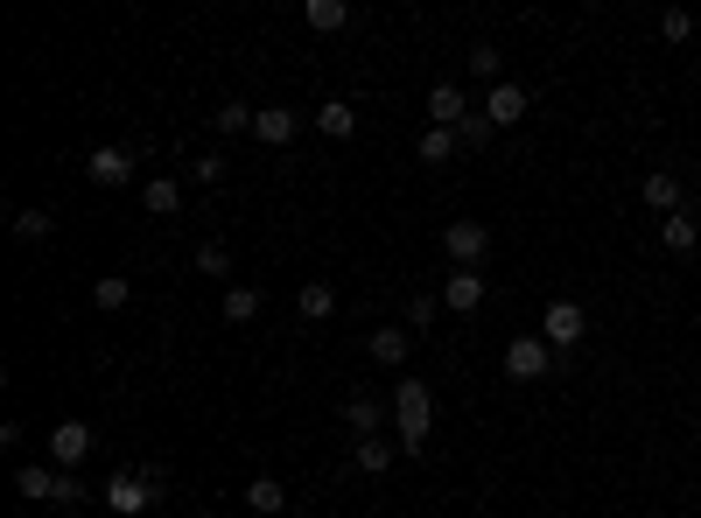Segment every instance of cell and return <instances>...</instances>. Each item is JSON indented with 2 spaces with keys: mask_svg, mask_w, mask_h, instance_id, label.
Segmentation results:
<instances>
[{
  "mask_svg": "<svg viewBox=\"0 0 701 518\" xmlns=\"http://www.w3.org/2000/svg\"><path fill=\"white\" fill-rule=\"evenodd\" d=\"M393 420H401V455H428V434H435V386L428 378H401L393 386Z\"/></svg>",
  "mask_w": 701,
  "mask_h": 518,
  "instance_id": "1",
  "label": "cell"
},
{
  "mask_svg": "<svg viewBox=\"0 0 701 518\" xmlns=\"http://www.w3.org/2000/svg\"><path fill=\"white\" fill-rule=\"evenodd\" d=\"M155 497H162V470H120V476L106 484V511H112V518H141Z\"/></svg>",
  "mask_w": 701,
  "mask_h": 518,
  "instance_id": "2",
  "label": "cell"
},
{
  "mask_svg": "<svg viewBox=\"0 0 701 518\" xmlns=\"http://www.w3.org/2000/svg\"><path fill=\"white\" fill-rule=\"evenodd\" d=\"M540 337L555 343V351H576L582 337H590V309H582V301H547V316H540Z\"/></svg>",
  "mask_w": 701,
  "mask_h": 518,
  "instance_id": "3",
  "label": "cell"
},
{
  "mask_svg": "<svg viewBox=\"0 0 701 518\" xmlns=\"http://www.w3.org/2000/svg\"><path fill=\"white\" fill-rule=\"evenodd\" d=\"M547 364H555V343H547V337H513V343H505V378H513V386L547 378Z\"/></svg>",
  "mask_w": 701,
  "mask_h": 518,
  "instance_id": "4",
  "label": "cell"
},
{
  "mask_svg": "<svg viewBox=\"0 0 701 518\" xmlns=\"http://www.w3.org/2000/svg\"><path fill=\"white\" fill-rule=\"evenodd\" d=\"M442 253L457 260V266H478V260L491 253V224H478V218H457V224L442 232Z\"/></svg>",
  "mask_w": 701,
  "mask_h": 518,
  "instance_id": "5",
  "label": "cell"
},
{
  "mask_svg": "<svg viewBox=\"0 0 701 518\" xmlns=\"http://www.w3.org/2000/svg\"><path fill=\"white\" fill-rule=\"evenodd\" d=\"M638 197H646V210H653V218H673V210H688V189H680V176H673V168H653V176L638 183Z\"/></svg>",
  "mask_w": 701,
  "mask_h": 518,
  "instance_id": "6",
  "label": "cell"
},
{
  "mask_svg": "<svg viewBox=\"0 0 701 518\" xmlns=\"http://www.w3.org/2000/svg\"><path fill=\"white\" fill-rule=\"evenodd\" d=\"M365 351H372V364L401 372V364L414 357V330H407V322H386V330H372V337H365Z\"/></svg>",
  "mask_w": 701,
  "mask_h": 518,
  "instance_id": "7",
  "label": "cell"
},
{
  "mask_svg": "<svg viewBox=\"0 0 701 518\" xmlns=\"http://www.w3.org/2000/svg\"><path fill=\"white\" fill-rule=\"evenodd\" d=\"M85 455H91V428H85V420H56V434H50V463H56V470H78Z\"/></svg>",
  "mask_w": 701,
  "mask_h": 518,
  "instance_id": "8",
  "label": "cell"
},
{
  "mask_svg": "<svg viewBox=\"0 0 701 518\" xmlns=\"http://www.w3.org/2000/svg\"><path fill=\"white\" fill-rule=\"evenodd\" d=\"M85 176L99 183V189H127V183H134V155H127V147H91Z\"/></svg>",
  "mask_w": 701,
  "mask_h": 518,
  "instance_id": "9",
  "label": "cell"
},
{
  "mask_svg": "<svg viewBox=\"0 0 701 518\" xmlns=\"http://www.w3.org/2000/svg\"><path fill=\"white\" fill-rule=\"evenodd\" d=\"M442 309H457V316L484 309V274H478V266H457V274L442 280Z\"/></svg>",
  "mask_w": 701,
  "mask_h": 518,
  "instance_id": "10",
  "label": "cell"
},
{
  "mask_svg": "<svg viewBox=\"0 0 701 518\" xmlns=\"http://www.w3.org/2000/svg\"><path fill=\"white\" fill-rule=\"evenodd\" d=\"M463 120H470V106H463V85L435 78V85H428V126H463Z\"/></svg>",
  "mask_w": 701,
  "mask_h": 518,
  "instance_id": "11",
  "label": "cell"
},
{
  "mask_svg": "<svg viewBox=\"0 0 701 518\" xmlns=\"http://www.w3.org/2000/svg\"><path fill=\"white\" fill-rule=\"evenodd\" d=\"M478 112H484L491 126H519V120H526V85H491Z\"/></svg>",
  "mask_w": 701,
  "mask_h": 518,
  "instance_id": "12",
  "label": "cell"
},
{
  "mask_svg": "<svg viewBox=\"0 0 701 518\" xmlns=\"http://www.w3.org/2000/svg\"><path fill=\"white\" fill-rule=\"evenodd\" d=\"M14 491H22L29 505H56V491H64V470H50V463H22V470H14Z\"/></svg>",
  "mask_w": 701,
  "mask_h": 518,
  "instance_id": "13",
  "label": "cell"
},
{
  "mask_svg": "<svg viewBox=\"0 0 701 518\" xmlns=\"http://www.w3.org/2000/svg\"><path fill=\"white\" fill-rule=\"evenodd\" d=\"M295 133H302V112H288V106H267V112L253 120V141H260V147H288Z\"/></svg>",
  "mask_w": 701,
  "mask_h": 518,
  "instance_id": "14",
  "label": "cell"
},
{
  "mask_svg": "<svg viewBox=\"0 0 701 518\" xmlns=\"http://www.w3.org/2000/svg\"><path fill=\"white\" fill-rule=\"evenodd\" d=\"M659 245H667L673 260H688L694 245H701V224H694V210H673V218H659Z\"/></svg>",
  "mask_w": 701,
  "mask_h": 518,
  "instance_id": "15",
  "label": "cell"
},
{
  "mask_svg": "<svg viewBox=\"0 0 701 518\" xmlns=\"http://www.w3.org/2000/svg\"><path fill=\"white\" fill-rule=\"evenodd\" d=\"M141 203H147V218H176V210H183V183L176 176H147Z\"/></svg>",
  "mask_w": 701,
  "mask_h": 518,
  "instance_id": "16",
  "label": "cell"
},
{
  "mask_svg": "<svg viewBox=\"0 0 701 518\" xmlns=\"http://www.w3.org/2000/svg\"><path fill=\"white\" fill-rule=\"evenodd\" d=\"M295 309H302V322H330V316H337V287H330V280H302Z\"/></svg>",
  "mask_w": 701,
  "mask_h": 518,
  "instance_id": "17",
  "label": "cell"
},
{
  "mask_svg": "<svg viewBox=\"0 0 701 518\" xmlns=\"http://www.w3.org/2000/svg\"><path fill=\"white\" fill-rule=\"evenodd\" d=\"M302 22H309L316 35H337L351 22V8H344V0H302Z\"/></svg>",
  "mask_w": 701,
  "mask_h": 518,
  "instance_id": "18",
  "label": "cell"
},
{
  "mask_svg": "<svg viewBox=\"0 0 701 518\" xmlns=\"http://www.w3.org/2000/svg\"><path fill=\"white\" fill-rule=\"evenodd\" d=\"M457 155H463L457 126H428V133H421V162H428V168H442V162H457Z\"/></svg>",
  "mask_w": 701,
  "mask_h": 518,
  "instance_id": "19",
  "label": "cell"
},
{
  "mask_svg": "<svg viewBox=\"0 0 701 518\" xmlns=\"http://www.w3.org/2000/svg\"><path fill=\"white\" fill-rule=\"evenodd\" d=\"M245 505H253L260 518H281V511H288V491H281L274 476H253V484H245Z\"/></svg>",
  "mask_w": 701,
  "mask_h": 518,
  "instance_id": "20",
  "label": "cell"
},
{
  "mask_svg": "<svg viewBox=\"0 0 701 518\" xmlns=\"http://www.w3.org/2000/svg\"><path fill=\"white\" fill-rule=\"evenodd\" d=\"M91 301H99V316H120L127 301H134V280H120V274H106V280H91Z\"/></svg>",
  "mask_w": 701,
  "mask_h": 518,
  "instance_id": "21",
  "label": "cell"
},
{
  "mask_svg": "<svg viewBox=\"0 0 701 518\" xmlns=\"http://www.w3.org/2000/svg\"><path fill=\"white\" fill-rule=\"evenodd\" d=\"M393 455H401V449H386V441H379V434H365V441H358V449H351V463L365 470V476H386V470H393Z\"/></svg>",
  "mask_w": 701,
  "mask_h": 518,
  "instance_id": "22",
  "label": "cell"
},
{
  "mask_svg": "<svg viewBox=\"0 0 701 518\" xmlns=\"http://www.w3.org/2000/svg\"><path fill=\"white\" fill-rule=\"evenodd\" d=\"M260 309H267V295H260V287H224V322H253Z\"/></svg>",
  "mask_w": 701,
  "mask_h": 518,
  "instance_id": "23",
  "label": "cell"
},
{
  "mask_svg": "<svg viewBox=\"0 0 701 518\" xmlns=\"http://www.w3.org/2000/svg\"><path fill=\"white\" fill-rule=\"evenodd\" d=\"M316 126H324L330 141H351V133H358V106H344V99H330L324 112H316Z\"/></svg>",
  "mask_w": 701,
  "mask_h": 518,
  "instance_id": "24",
  "label": "cell"
},
{
  "mask_svg": "<svg viewBox=\"0 0 701 518\" xmlns=\"http://www.w3.org/2000/svg\"><path fill=\"white\" fill-rule=\"evenodd\" d=\"M344 420H351V434H358V441L379 434V399H372V393H351V399H344Z\"/></svg>",
  "mask_w": 701,
  "mask_h": 518,
  "instance_id": "25",
  "label": "cell"
},
{
  "mask_svg": "<svg viewBox=\"0 0 701 518\" xmlns=\"http://www.w3.org/2000/svg\"><path fill=\"white\" fill-rule=\"evenodd\" d=\"M50 232H56L50 210H35V203H29V210H14V239H22V245H43Z\"/></svg>",
  "mask_w": 701,
  "mask_h": 518,
  "instance_id": "26",
  "label": "cell"
},
{
  "mask_svg": "<svg viewBox=\"0 0 701 518\" xmlns=\"http://www.w3.org/2000/svg\"><path fill=\"white\" fill-rule=\"evenodd\" d=\"M211 120H218V133H253V120H260V106H245V99H232V106H218Z\"/></svg>",
  "mask_w": 701,
  "mask_h": 518,
  "instance_id": "27",
  "label": "cell"
},
{
  "mask_svg": "<svg viewBox=\"0 0 701 518\" xmlns=\"http://www.w3.org/2000/svg\"><path fill=\"white\" fill-rule=\"evenodd\" d=\"M463 64H470V78H484V85H505V78H499V70H505V56L491 49V43H478V49L463 56Z\"/></svg>",
  "mask_w": 701,
  "mask_h": 518,
  "instance_id": "28",
  "label": "cell"
},
{
  "mask_svg": "<svg viewBox=\"0 0 701 518\" xmlns=\"http://www.w3.org/2000/svg\"><path fill=\"white\" fill-rule=\"evenodd\" d=\"M197 274H211V280H224V274H232V253H224L218 239H204V245H197Z\"/></svg>",
  "mask_w": 701,
  "mask_h": 518,
  "instance_id": "29",
  "label": "cell"
},
{
  "mask_svg": "<svg viewBox=\"0 0 701 518\" xmlns=\"http://www.w3.org/2000/svg\"><path fill=\"white\" fill-rule=\"evenodd\" d=\"M189 183L218 189V183H224V155H197V162H189Z\"/></svg>",
  "mask_w": 701,
  "mask_h": 518,
  "instance_id": "30",
  "label": "cell"
},
{
  "mask_svg": "<svg viewBox=\"0 0 701 518\" xmlns=\"http://www.w3.org/2000/svg\"><path fill=\"white\" fill-rule=\"evenodd\" d=\"M659 35H667V43H694V22L680 8H667V14H659Z\"/></svg>",
  "mask_w": 701,
  "mask_h": 518,
  "instance_id": "31",
  "label": "cell"
},
{
  "mask_svg": "<svg viewBox=\"0 0 701 518\" xmlns=\"http://www.w3.org/2000/svg\"><path fill=\"white\" fill-rule=\"evenodd\" d=\"M491 133H499V126H491V120H484V112H470V120L457 126V141H463V147H484V141H491Z\"/></svg>",
  "mask_w": 701,
  "mask_h": 518,
  "instance_id": "32",
  "label": "cell"
},
{
  "mask_svg": "<svg viewBox=\"0 0 701 518\" xmlns=\"http://www.w3.org/2000/svg\"><path fill=\"white\" fill-rule=\"evenodd\" d=\"M428 322H435V295H414L407 301V330H428Z\"/></svg>",
  "mask_w": 701,
  "mask_h": 518,
  "instance_id": "33",
  "label": "cell"
},
{
  "mask_svg": "<svg viewBox=\"0 0 701 518\" xmlns=\"http://www.w3.org/2000/svg\"><path fill=\"white\" fill-rule=\"evenodd\" d=\"M85 497H91V491H85V476H78V470H64V491H56V505H85Z\"/></svg>",
  "mask_w": 701,
  "mask_h": 518,
  "instance_id": "34",
  "label": "cell"
},
{
  "mask_svg": "<svg viewBox=\"0 0 701 518\" xmlns=\"http://www.w3.org/2000/svg\"><path fill=\"white\" fill-rule=\"evenodd\" d=\"M694 70H701V49H694Z\"/></svg>",
  "mask_w": 701,
  "mask_h": 518,
  "instance_id": "35",
  "label": "cell"
}]
</instances>
